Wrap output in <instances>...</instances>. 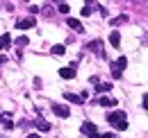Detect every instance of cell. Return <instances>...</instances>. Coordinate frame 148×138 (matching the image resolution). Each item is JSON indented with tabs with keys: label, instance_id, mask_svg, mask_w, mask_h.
Wrapping results in <instances>:
<instances>
[{
	"label": "cell",
	"instance_id": "cell-4",
	"mask_svg": "<svg viewBox=\"0 0 148 138\" xmlns=\"http://www.w3.org/2000/svg\"><path fill=\"white\" fill-rule=\"evenodd\" d=\"M82 134H87L89 138H93V136H98V129H96L93 122H84V124H82Z\"/></svg>",
	"mask_w": 148,
	"mask_h": 138
},
{
	"label": "cell",
	"instance_id": "cell-14",
	"mask_svg": "<svg viewBox=\"0 0 148 138\" xmlns=\"http://www.w3.org/2000/svg\"><path fill=\"white\" fill-rule=\"evenodd\" d=\"M2 127H5V129H12V127H14V124H12V120H9V116H7V113L2 116Z\"/></svg>",
	"mask_w": 148,
	"mask_h": 138
},
{
	"label": "cell",
	"instance_id": "cell-19",
	"mask_svg": "<svg viewBox=\"0 0 148 138\" xmlns=\"http://www.w3.org/2000/svg\"><path fill=\"white\" fill-rule=\"evenodd\" d=\"M123 20H125V16H119V18H114V20H112V25H121Z\"/></svg>",
	"mask_w": 148,
	"mask_h": 138
},
{
	"label": "cell",
	"instance_id": "cell-12",
	"mask_svg": "<svg viewBox=\"0 0 148 138\" xmlns=\"http://www.w3.org/2000/svg\"><path fill=\"white\" fill-rule=\"evenodd\" d=\"M98 104H100V106H116V100H112V97H100Z\"/></svg>",
	"mask_w": 148,
	"mask_h": 138
},
{
	"label": "cell",
	"instance_id": "cell-15",
	"mask_svg": "<svg viewBox=\"0 0 148 138\" xmlns=\"http://www.w3.org/2000/svg\"><path fill=\"white\" fill-rule=\"evenodd\" d=\"M37 127H39V131H48V129H50V124H48V122H43V120H39Z\"/></svg>",
	"mask_w": 148,
	"mask_h": 138
},
{
	"label": "cell",
	"instance_id": "cell-8",
	"mask_svg": "<svg viewBox=\"0 0 148 138\" xmlns=\"http://www.w3.org/2000/svg\"><path fill=\"white\" fill-rule=\"evenodd\" d=\"M110 43L114 45V48H121V34H119V32H112L110 34Z\"/></svg>",
	"mask_w": 148,
	"mask_h": 138
},
{
	"label": "cell",
	"instance_id": "cell-5",
	"mask_svg": "<svg viewBox=\"0 0 148 138\" xmlns=\"http://www.w3.org/2000/svg\"><path fill=\"white\" fill-rule=\"evenodd\" d=\"M16 27H18V30H30V27H34V18H21V20H16Z\"/></svg>",
	"mask_w": 148,
	"mask_h": 138
},
{
	"label": "cell",
	"instance_id": "cell-21",
	"mask_svg": "<svg viewBox=\"0 0 148 138\" xmlns=\"http://www.w3.org/2000/svg\"><path fill=\"white\" fill-rule=\"evenodd\" d=\"M80 14H82V16H89V14H91V9H89V7H82V12H80Z\"/></svg>",
	"mask_w": 148,
	"mask_h": 138
},
{
	"label": "cell",
	"instance_id": "cell-16",
	"mask_svg": "<svg viewBox=\"0 0 148 138\" xmlns=\"http://www.w3.org/2000/svg\"><path fill=\"white\" fill-rule=\"evenodd\" d=\"M59 12H62V14H66V16H69V12H71V7H69V5H66V2H62V5H59Z\"/></svg>",
	"mask_w": 148,
	"mask_h": 138
},
{
	"label": "cell",
	"instance_id": "cell-17",
	"mask_svg": "<svg viewBox=\"0 0 148 138\" xmlns=\"http://www.w3.org/2000/svg\"><path fill=\"white\" fill-rule=\"evenodd\" d=\"M9 43H12L9 34H2V48H9Z\"/></svg>",
	"mask_w": 148,
	"mask_h": 138
},
{
	"label": "cell",
	"instance_id": "cell-1",
	"mask_svg": "<svg viewBox=\"0 0 148 138\" xmlns=\"http://www.w3.org/2000/svg\"><path fill=\"white\" fill-rule=\"evenodd\" d=\"M107 122H110L114 129H121V131L128 129V120H125V113L123 111H112V113H107Z\"/></svg>",
	"mask_w": 148,
	"mask_h": 138
},
{
	"label": "cell",
	"instance_id": "cell-20",
	"mask_svg": "<svg viewBox=\"0 0 148 138\" xmlns=\"http://www.w3.org/2000/svg\"><path fill=\"white\" fill-rule=\"evenodd\" d=\"M16 43H18V45H27V36H21Z\"/></svg>",
	"mask_w": 148,
	"mask_h": 138
},
{
	"label": "cell",
	"instance_id": "cell-11",
	"mask_svg": "<svg viewBox=\"0 0 148 138\" xmlns=\"http://www.w3.org/2000/svg\"><path fill=\"white\" fill-rule=\"evenodd\" d=\"M50 52H53V54H57V57H62V54L66 52V48H64L62 43H57V45H53V48H50Z\"/></svg>",
	"mask_w": 148,
	"mask_h": 138
},
{
	"label": "cell",
	"instance_id": "cell-9",
	"mask_svg": "<svg viewBox=\"0 0 148 138\" xmlns=\"http://www.w3.org/2000/svg\"><path fill=\"white\" fill-rule=\"evenodd\" d=\"M121 75H123V68H121V66L114 61V64H112V77H114V79H119Z\"/></svg>",
	"mask_w": 148,
	"mask_h": 138
},
{
	"label": "cell",
	"instance_id": "cell-23",
	"mask_svg": "<svg viewBox=\"0 0 148 138\" xmlns=\"http://www.w3.org/2000/svg\"><path fill=\"white\" fill-rule=\"evenodd\" d=\"M27 138H39V136H37V134H30V136H27Z\"/></svg>",
	"mask_w": 148,
	"mask_h": 138
},
{
	"label": "cell",
	"instance_id": "cell-6",
	"mask_svg": "<svg viewBox=\"0 0 148 138\" xmlns=\"http://www.w3.org/2000/svg\"><path fill=\"white\" fill-rule=\"evenodd\" d=\"M59 77H64V79H73V77H75V68H73V66H69V68H59Z\"/></svg>",
	"mask_w": 148,
	"mask_h": 138
},
{
	"label": "cell",
	"instance_id": "cell-18",
	"mask_svg": "<svg viewBox=\"0 0 148 138\" xmlns=\"http://www.w3.org/2000/svg\"><path fill=\"white\" fill-rule=\"evenodd\" d=\"M116 64H119L121 68H125V66H128V59H125V57H119V59H116Z\"/></svg>",
	"mask_w": 148,
	"mask_h": 138
},
{
	"label": "cell",
	"instance_id": "cell-10",
	"mask_svg": "<svg viewBox=\"0 0 148 138\" xmlns=\"http://www.w3.org/2000/svg\"><path fill=\"white\" fill-rule=\"evenodd\" d=\"M64 97H66V100H69V102H82V100H84V97H82V95H75V93H64Z\"/></svg>",
	"mask_w": 148,
	"mask_h": 138
},
{
	"label": "cell",
	"instance_id": "cell-13",
	"mask_svg": "<svg viewBox=\"0 0 148 138\" xmlns=\"http://www.w3.org/2000/svg\"><path fill=\"white\" fill-rule=\"evenodd\" d=\"M112 91V84H96V93H107Z\"/></svg>",
	"mask_w": 148,
	"mask_h": 138
},
{
	"label": "cell",
	"instance_id": "cell-2",
	"mask_svg": "<svg viewBox=\"0 0 148 138\" xmlns=\"http://www.w3.org/2000/svg\"><path fill=\"white\" fill-rule=\"evenodd\" d=\"M87 50H93L98 57H105V48H103V41L100 39H96V41H91L89 45H87Z\"/></svg>",
	"mask_w": 148,
	"mask_h": 138
},
{
	"label": "cell",
	"instance_id": "cell-3",
	"mask_svg": "<svg viewBox=\"0 0 148 138\" xmlns=\"http://www.w3.org/2000/svg\"><path fill=\"white\" fill-rule=\"evenodd\" d=\"M53 106V111H55V116L59 118H69L71 116V111H69V106H62V104H50Z\"/></svg>",
	"mask_w": 148,
	"mask_h": 138
},
{
	"label": "cell",
	"instance_id": "cell-24",
	"mask_svg": "<svg viewBox=\"0 0 148 138\" xmlns=\"http://www.w3.org/2000/svg\"><path fill=\"white\" fill-rule=\"evenodd\" d=\"M53 2H59V0H53Z\"/></svg>",
	"mask_w": 148,
	"mask_h": 138
},
{
	"label": "cell",
	"instance_id": "cell-7",
	"mask_svg": "<svg viewBox=\"0 0 148 138\" xmlns=\"http://www.w3.org/2000/svg\"><path fill=\"white\" fill-rule=\"evenodd\" d=\"M66 25H69L71 30H75V32H82V23H80L77 18H66Z\"/></svg>",
	"mask_w": 148,
	"mask_h": 138
},
{
	"label": "cell",
	"instance_id": "cell-22",
	"mask_svg": "<svg viewBox=\"0 0 148 138\" xmlns=\"http://www.w3.org/2000/svg\"><path fill=\"white\" fill-rule=\"evenodd\" d=\"M93 138H114L112 134H103V136H93Z\"/></svg>",
	"mask_w": 148,
	"mask_h": 138
}]
</instances>
